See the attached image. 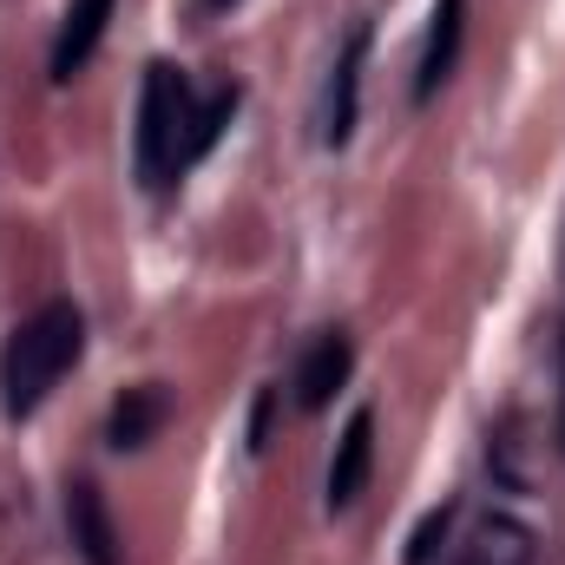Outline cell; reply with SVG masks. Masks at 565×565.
Returning <instances> with one entry per match:
<instances>
[{"instance_id":"cell-6","label":"cell","mask_w":565,"mask_h":565,"mask_svg":"<svg viewBox=\"0 0 565 565\" xmlns=\"http://www.w3.org/2000/svg\"><path fill=\"white\" fill-rule=\"evenodd\" d=\"M113 7H119V0H73V7H66V20H60V40H53V79H73V73H79V66L99 53Z\"/></svg>"},{"instance_id":"cell-8","label":"cell","mask_w":565,"mask_h":565,"mask_svg":"<svg viewBox=\"0 0 565 565\" xmlns=\"http://www.w3.org/2000/svg\"><path fill=\"white\" fill-rule=\"evenodd\" d=\"M349 369H355V349H349V335L342 329H329L309 355H302V375H296V402L302 408H329V395L349 382Z\"/></svg>"},{"instance_id":"cell-4","label":"cell","mask_w":565,"mask_h":565,"mask_svg":"<svg viewBox=\"0 0 565 565\" xmlns=\"http://www.w3.org/2000/svg\"><path fill=\"white\" fill-rule=\"evenodd\" d=\"M66 526H73V546L86 565H119V526L106 513V493L93 480H73L66 487Z\"/></svg>"},{"instance_id":"cell-5","label":"cell","mask_w":565,"mask_h":565,"mask_svg":"<svg viewBox=\"0 0 565 565\" xmlns=\"http://www.w3.org/2000/svg\"><path fill=\"white\" fill-rule=\"evenodd\" d=\"M460 33H467V0H434V26H427V53H422V79H415V99H434L454 66H460Z\"/></svg>"},{"instance_id":"cell-10","label":"cell","mask_w":565,"mask_h":565,"mask_svg":"<svg viewBox=\"0 0 565 565\" xmlns=\"http://www.w3.org/2000/svg\"><path fill=\"white\" fill-rule=\"evenodd\" d=\"M460 565H533V533H526L520 520L493 513V520H480V533H473V546L460 553Z\"/></svg>"},{"instance_id":"cell-11","label":"cell","mask_w":565,"mask_h":565,"mask_svg":"<svg viewBox=\"0 0 565 565\" xmlns=\"http://www.w3.org/2000/svg\"><path fill=\"white\" fill-rule=\"evenodd\" d=\"M447 520H454V507H434L422 526H415V546H408V565H427L440 553V540H447Z\"/></svg>"},{"instance_id":"cell-1","label":"cell","mask_w":565,"mask_h":565,"mask_svg":"<svg viewBox=\"0 0 565 565\" xmlns=\"http://www.w3.org/2000/svg\"><path fill=\"white\" fill-rule=\"evenodd\" d=\"M237 113V93H211V106L191 99V79L178 66H145V99H139V178L145 184H171L184 178L224 132V119Z\"/></svg>"},{"instance_id":"cell-2","label":"cell","mask_w":565,"mask_h":565,"mask_svg":"<svg viewBox=\"0 0 565 565\" xmlns=\"http://www.w3.org/2000/svg\"><path fill=\"white\" fill-rule=\"evenodd\" d=\"M79 349H86V316L60 296V302H40L13 335H7V349H0V402H7V415L20 422V415H33L53 388H60V375L79 362Z\"/></svg>"},{"instance_id":"cell-7","label":"cell","mask_w":565,"mask_h":565,"mask_svg":"<svg viewBox=\"0 0 565 565\" xmlns=\"http://www.w3.org/2000/svg\"><path fill=\"white\" fill-rule=\"evenodd\" d=\"M362 53H369V26L349 33L335 73H329V106H322V145H349L355 132V93H362Z\"/></svg>"},{"instance_id":"cell-9","label":"cell","mask_w":565,"mask_h":565,"mask_svg":"<svg viewBox=\"0 0 565 565\" xmlns=\"http://www.w3.org/2000/svg\"><path fill=\"white\" fill-rule=\"evenodd\" d=\"M171 415V395L158 388V382H139V388H126L119 395V408H113V447L126 454V447H145L158 427Z\"/></svg>"},{"instance_id":"cell-3","label":"cell","mask_w":565,"mask_h":565,"mask_svg":"<svg viewBox=\"0 0 565 565\" xmlns=\"http://www.w3.org/2000/svg\"><path fill=\"white\" fill-rule=\"evenodd\" d=\"M369 467H375V415L355 408L342 440H335V460H329V513L355 507V493L369 487Z\"/></svg>"}]
</instances>
